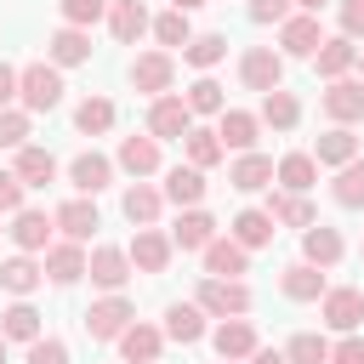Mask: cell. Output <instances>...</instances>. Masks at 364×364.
<instances>
[{"label": "cell", "mask_w": 364, "mask_h": 364, "mask_svg": "<svg viewBox=\"0 0 364 364\" xmlns=\"http://www.w3.org/2000/svg\"><path fill=\"white\" fill-rule=\"evenodd\" d=\"M63 102V68L57 63H23L17 68V108H28V114H51Z\"/></svg>", "instance_id": "cell-1"}, {"label": "cell", "mask_w": 364, "mask_h": 364, "mask_svg": "<svg viewBox=\"0 0 364 364\" xmlns=\"http://www.w3.org/2000/svg\"><path fill=\"white\" fill-rule=\"evenodd\" d=\"M193 301L205 307V318H250V307H256L245 279H199Z\"/></svg>", "instance_id": "cell-2"}, {"label": "cell", "mask_w": 364, "mask_h": 364, "mask_svg": "<svg viewBox=\"0 0 364 364\" xmlns=\"http://www.w3.org/2000/svg\"><path fill=\"white\" fill-rule=\"evenodd\" d=\"M131 318H136V301H131L125 290H108L102 301H91V307H85V318H80V324H85V336H91V341H119V330H125Z\"/></svg>", "instance_id": "cell-3"}, {"label": "cell", "mask_w": 364, "mask_h": 364, "mask_svg": "<svg viewBox=\"0 0 364 364\" xmlns=\"http://www.w3.org/2000/svg\"><path fill=\"white\" fill-rule=\"evenodd\" d=\"M125 74H131V85H136L148 102H154V97H165V91H176V57H171V51H159V46H154V51H136Z\"/></svg>", "instance_id": "cell-4"}, {"label": "cell", "mask_w": 364, "mask_h": 364, "mask_svg": "<svg viewBox=\"0 0 364 364\" xmlns=\"http://www.w3.org/2000/svg\"><path fill=\"white\" fill-rule=\"evenodd\" d=\"M318 108H324V119H330V125H364V80H353V74L324 80Z\"/></svg>", "instance_id": "cell-5"}, {"label": "cell", "mask_w": 364, "mask_h": 364, "mask_svg": "<svg viewBox=\"0 0 364 364\" xmlns=\"http://www.w3.org/2000/svg\"><path fill=\"white\" fill-rule=\"evenodd\" d=\"M131 273H136V267H131L125 245H91V250H85V279H91L102 296H108V290H125Z\"/></svg>", "instance_id": "cell-6"}, {"label": "cell", "mask_w": 364, "mask_h": 364, "mask_svg": "<svg viewBox=\"0 0 364 364\" xmlns=\"http://www.w3.org/2000/svg\"><path fill=\"white\" fill-rule=\"evenodd\" d=\"M318 318H324L336 336L358 330V324H364V290H358V284H330V290L318 296Z\"/></svg>", "instance_id": "cell-7"}, {"label": "cell", "mask_w": 364, "mask_h": 364, "mask_svg": "<svg viewBox=\"0 0 364 364\" xmlns=\"http://www.w3.org/2000/svg\"><path fill=\"white\" fill-rule=\"evenodd\" d=\"M114 165L136 182V176H159L165 171V154H159V136H148V131H131V136H119V154H114Z\"/></svg>", "instance_id": "cell-8"}, {"label": "cell", "mask_w": 364, "mask_h": 364, "mask_svg": "<svg viewBox=\"0 0 364 364\" xmlns=\"http://www.w3.org/2000/svg\"><path fill=\"white\" fill-rule=\"evenodd\" d=\"M318 40H324L318 11H290V17L279 23V57H284V63H290V57H307V63H313Z\"/></svg>", "instance_id": "cell-9"}, {"label": "cell", "mask_w": 364, "mask_h": 364, "mask_svg": "<svg viewBox=\"0 0 364 364\" xmlns=\"http://www.w3.org/2000/svg\"><path fill=\"white\" fill-rule=\"evenodd\" d=\"M239 85L245 91H273V85H284V57L273 51V46H250L245 57H239Z\"/></svg>", "instance_id": "cell-10"}, {"label": "cell", "mask_w": 364, "mask_h": 364, "mask_svg": "<svg viewBox=\"0 0 364 364\" xmlns=\"http://www.w3.org/2000/svg\"><path fill=\"white\" fill-rule=\"evenodd\" d=\"M188 125H193V114H188V102H182L176 91H165V97L148 102V125H142L148 136H159V142H182Z\"/></svg>", "instance_id": "cell-11"}, {"label": "cell", "mask_w": 364, "mask_h": 364, "mask_svg": "<svg viewBox=\"0 0 364 364\" xmlns=\"http://www.w3.org/2000/svg\"><path fill=\"white\" fill-rule=\"evenodd\" d=\"M199 262H205V279H245V273H250V250H245L233 233H216V239L199 250Z\"/></svg>", "instance_id": "cell-12"}, {"label": "cell", "mask_w": 364, "mask_h": 364, "mask_svg": "<svg viewBox=\"0 0 364 364\" xmlns=\"http://www.w3.org/2000/svg\"><path fill=\"white\" fill-rule=\"evenodd\" d=\"M114 159L108 154H97V148H85V154H74L68 159V182H74V193H85V199H97L102 188H114Z\"/></svg>", "instance_id": "cell-13"}, {"label": "cell", "mask_w": 364, "mask_h": 364, "mask_svg": "<svg viewBox=\"0 0 364 364\" xmlns=\"http://www.w3.org/2000/svg\"><path fill=\"white\" fill-rule=\"evenodd\" d=\"M51 222H57V233H63V239H74V245H91V233L102 228V216H97V199H85V193L63 199V205L51 210Z\"/></svg>", "instance_id": "cell-14"}, {"label": "cell", "mask_w": 364, "mask_h": 364, "mask_svg": "<svg viewBox=\"0 0 364 364\" xmlns=\"http://www.w3.org/2000/svg\"><path fill=\"white\" fill-rule=\"evenodd\" d=\"M125 256H131L136 273H165L171 256H176V245H171V233H159V228H136L131 245H125Z\"/></svg>", "instance_id": "cell-15"}, {"label": "cell", "mask_w": 364, "mask_h": 364, "mask_svg": "<svg viewBox=\"0 0 364 364\" xmlns=\"http://www.w3.org/2000/svg\"><path fill=\"white\" fill-rule=\"evenodd\" d=\"M40 267H46L51 284H80V279H85V245H74V239H51V245L40 250Z\"/></svg>", "instance_id": "cell-16"}, {"label": "cell", "mask_w": 364, "mask_h": 364, "mask_svg": "<svg viewBox=\"0 0 364 364\" xmlns=\"http://www.w3.org/2000/svg\"><path fill=\"white\" fill-rule=\"evenodd\" d=\"M119 358L125 364H159V353H165V330L159 324H142V318H131L125 330H119Z\"/></svg>", "instance_id": "cell-17"}, {"label": "cell", "mask_w": 364, "mask_h": 364, "mask_svg": "<svg viewBox=\"0 0 364 364\" xmlns=\"http://www.w3.org/2000/svg\"><path fill=\"white\" fill-rule=\"evenodd\" d=\"M210 347H216V358H233V364H245V358L262 347V336H256V324H250V318H216V330H210Z\"/></svg>", "instance_id": "cell-18"}, {"label": "cell", "mask_w": 364, "mask_h": 364, "mask_svg": "<svg viewBox=\"0 0 364 364\" xmlns=\"http://www.w3.org/2000/svg\"><path fill=\"white\" fill-rule=\"evenodd\" d=\"M11 245L17 250H28V256H40L46 245H51V233H57V222L46 216V210H34V205H23V210H11Z\"/></svg>", "instance_id": "cell-19"}, {"label": "cell", "mask_w": 364, "mask_h": 364, "mask_svg": "<svg viewBox=\"0 0 364 364\" xmlns=\"http://www.w3.org/2000/svg\"><path fill=\"white\" fill-rule=\"evenodd\" d=\"M347 256V239H341V228H330V222H313V228H301V262H313V267H336Z\"/></svg>", "instance_id": "cell-20"}, {"label": "cell", "mask_w": 364, "mask_h": 364, "mask_svg": "<svg viewBox=\"0 0 364 364\" xmlns=\"http://www.w3.org/2000/svg\"><path fill=\"white\" fill-rule=\"evenodd\" d=\"M256 119H262V131H296L301 125V97L296 91H284V85H273V91H262V108H256Z\"/></svg>", "instance_id": "cell-21"}, {"label": "cell", "mask_w": 364, "mask_h": 364, "mask_svg": "<svg viewBox=\"0 0 364 364\" xmlns=\"http://www.w3.org/2000/svg\"><path fill=\"white\" fill-rule=\"evenodd\" d=\"M205 188H210V182H205V171L182 159V165H171V171H165V188H159V193H165V205L188 210V205H205Z\"/></svg>", "instance_id": "cell-22"}, {"label": "cell", "mask_w": 364, "mask_h": 364, "mask_svg": "<svg viewBox=\"0 0 364 364\" xmlns=\"http://www.w3.org/2000/svg\"><path fill=\"white\" fill-rule=\"evenodd\" d=\"M119 210H125V222H131V228H154V222H159V210H165V193H159L148 176H136V182L119 193Z\"/></svg>", "instance_id": "cell-23"}, {"label": "cell", "mask_w": 364, "mask_h": 364, "mask_svg": "<svg viewBox=\"0 0 364 364\" xmlns=\"http://www.w3.org/2000/svg\"><path fill=\"white\" fill-rule=\"evenodd\" d=\"M159 330H165V341H182V347H193V341H205V336H210V324H205V307H199V301H171Z\"/></svg>", "instance_id": "cell-24"}, {"label": "cell", "mask_w": 364, "mask_h": 364, "mask_svg": "<svg viewBox=\"0 0 364 364\" xmlns=\"http://www.w3.org/2000/svg\"><path fill=\"white\" fill-rule=\"evenodd\" d=\"M46 284V267H40V256H28V250H11L6 262H0V290L6 296H34Z\"/></svg>", "instance_id": "cell-25"}, {"label": "cell", "mask_w": 364, "mask_h": 364, "mask_svg": "<svg viewBox=\"0 0 364 364\" xmlns=\"http://www.w3.org/2000/svg\"><path fill=\"white\" fill-rule=\"evenodd\" d=\"M102 23H108V34H114L119 46H136V40L148 34V23H154V17H148V6H142V0H108V17H102Z\"/></svg>", "instance_id": "cell-26"}, {"label": "cell", "mask_w": 364, "mask_h": 364, "mask_svg": "<svg viewBox=\"0 0 364 364\" xmlns=\"http://www.w3.org/2000/svg\"><path fill=\"white\" fill-rule=\"evenodd\" d=\"M46 63H57V68H80V63H91V28L63 23V28L46 40Z\"/></svg>", "instance_id": "cell-27"}, {"label": "cell", "mask_w": 364, "mask_h": 364, "mask_svg": "<svg viewBox=\"0 0 364 364\" xmlns=\"http://www.w3.org/2000/svg\"><path fill=\"white\" fill-rule=\"evenodd\" d=\"M353 63H358V40H347V34H324L313 51L318 80H341V74H353Z\"/></svg>", "instance_id": "cell-28"}, {"label": "cell", "mask_w": 364, "mask_h": 364, "mask_svg": "<svg viewBox=\"0 0 364 364\" xmlns=\"http://www.w3.org/2000/svg\"><path fill=\"white\" fill-rule=\"evenodd\" d=\"M216 136H222V148L250 154V148H256V136H262V119H256L250 108H222V114H216Z\"/></svg>", "instance_id": "cell-29"}, {"label": "cell", "mask_w": 364, "mask_h": 364, "mask_svg": "<svg viewBox=\"0 0 364 364\" xmlns=\"http://www.w3.org/2000/svg\"><path fill=\"white\" fill-rule=\"evenodd\" d=\"M330 290V279H324V267H313V262H290L284 273H279V296L284 301H318Z\"/></svg>", "instance_id": "cell-30"}, {"label": "cell", "mask_w": 364, "mask_h": 364, "mask_svg": "<svg viewBox=\"0 0 364 364\" xmlns=\"http://www.w3.org/2000/svg\"><path fill=\"white\" fill-rule=\"evenodd\" d=\"M216 239V216L205 210V205H188L182 216H176V228H171V245L176 250H205Z\"/></svg>", "instance_id": "cell-31"}, {"label": "cell", "mask_w": 364, "mask_h": 364, "mask_svg": "<svg viewBox=\"0 0 364 364\" xmlns=\"http://www.w3.org/2000/svg\"><path fill=\"white\" fill-rule=\"evenodd\" d=\"M114 119H119L114 97H97V91H91V97H80V102H74V131H80V136H108V131H114Z\"/></svg>", "instance_id": "cell-32"}, {"label": "cell", "mask_w": 364, "mask_h": 364, "mask_svg": "<svg viewBox=\"0 0 364 364\" xmlns=\"http://www.w3.org/2000/svg\"><path fill=\"white\" fill-rule=\"evenodd\" d=\"M182 159L188 165H199V171H210V165H222L228 159V148H222V136H216V125H188V136H182Z\"/></svg>", "instance_id": "cell-33"}, {"label": "cell", "mask_w": 364, "mask_h": 364, "mask_svg": "<svg viewBox=\"0 0 364 364\" xmlns=\"http://www.w3.org/2000/svg\"><path fill=\"white\" fill-rule=\"evenodd\" d=\"M11 171H17V182H23V188H46V182H57V154H51V148L23 142V148H17V159H11Z\"/></svg>", "instance_id": "cell-34"}, {"label": "cell", "mask_w": 364, "mask_h": 364, "mask_svg": "<svg viewBox=\"0 0 364 364\" xmlns=\"http://www.w3.org/2000/svg\"><path fill=\"white\" fill-rule=\"evenodd\" d=\"M273 182H279L284 193H313V188H318V159L296 148V154H284V159L273 165Z\"/></svg>", "instance_id": "cell-35"}, {"label": "cell", "mask_w": 364, "mask_h": 364, "mask_svg": "<svg viewBox=\"0 0 364 364\" xmlns=\"http://www.w3.org/2000/svg\"><path fill=\"white\" fill-rule=\"evenodd\" d=\"M228 182L239 188V193H262V188H273V159L267 154H239L233 165H228Z\"/></svg>", "instance_id": "cell-36"}, {"label": "cell", "mask_w": 364, "mask_h": 364, "mask_svg": "<svg viewBox=\"0 0 364 364\" xmlns=\"http://www.w3.org/2000/svg\"><path fill=\"white\" fill-rule=\"evenodd\" d=\"M262 210H267L279 228H313V222H318L313 199H307V193H284V188H279V193H267V205H262Z\"/></svg>", "instance_id": "cell-37"}, {"label": "cell", "mask_w": 364, "mask_h": 364, "mask_svg": "<svg viewBox=\"0 0 364 364\" xmlns=\"http://www.w3.org/2000/svg\"><path fill=\"white\" fill-rule=\"evenodd\" d=\"M313 159H318V165H330V171H336V165H347V159H358V136H353V125H330V131L313 142Z\"/></svg>", "instance_id": "cell-38"}, {"label": "cell", "mask_w": 364, "mask_h": 364, "mask_svg": "<svg viewBox=\"0 0 364 364\" xmlns=\"http://www.w3.org/2000/svg\"><path fill=\"white\" fill-rule=\"evenodd\" d=\"M228 233H233L245 250H262V245H273L279 222H273L267 210H256V205H250V210H239V216H233V228H228Z\"/></svg>", "instance_id": "cell-39"}, {"label": "cell", "mask_w": 364, "mask_h": 364, "mask_svg": "<svg viewBox=\"0 0 364 364\" xmlns=\"http://www.w3.org/2000/svg\"><path fill=\"white\" fill-rule=\"evenodd\" d=\"M0 336H6V341H23V347H28V341L40 336V307H34L28 296H17V301H11L6 313H0Z\"/></svg>", "instance_id": "cell-40"}, {"label": "cell", "mask_w": 364, "mask_h": 364, "mask_svg": "<svg viewBox=\"0 0 364 364\" xmlns=\"http://www.w3.org/2000/svg\"><path fill=\"white\" fill-rule=\"evenodd\" d=\"M330 199H336L341 210H364V159L336 165V176H330Z\"/></svg>", "instance_id": "cell-41"}, {"label": "cell", "mask_w": 364, "mask_h": 364, "mask_svg": "<svg viewBox=\"0 0 364 364\" xmlns=\"http://www.w3.org/2000/svg\"><path fill=\"white\" fill-rule=\"evenodd\" d=\"M148 34L159 40V51H176V46H188V40H193V23H188V11H176V6H171V11H159V17L148 23Z\"/></svg>", "instance_id": "cell-42"}, {"label": "cell", "mask_w": 364, "mask_h": 364, "mask_svg": "<svg viewBox=\"0 0 364 364\" xmlns=\"http://www.w3.org/2000/svg\"><path fill=\"white\" fill-rule=\"evenodd\" d=\"M222 57H228V34H193V40L182 46V63L199 68V74H210Z\"/></svg>", "instance_id": "cell-43"}, {"label": "cell", "mask_w": 364, "mask_h": 364, "mask_svg": "<svg viewBox=\"0 0 364 364\" xmlns=\"http://www.w3.org/2000/svg\"><path fill=\"white\" fill-rule=\"evenodd\" d=\"M284 364H330V336L296 330V336L284 341Z\"/></svg>", "instance_id": "cell-44"}, {"label": "cell", "mask_w": 364, "mask_h": 364, "mask_svg": "<svg viewBox=\"0 0 364 364\" xmlns=\"http://www.w3.org/2000/svg\"><path fill=\"white\" fill-rule=\"evenodd\" d=\"M182 102H188V114H193V119H199V114H222V108H228L222 85H216L210 74H199V80H193V85L182 91Z\"/></svg>", "instance_id": "cell-45"}, {"label": "cell", "mask_w": 364, "mask_h": 364, "mask_svg": "<svg viewBox=\"0 0 364 364\" xmlns=\"http://www.w3.org/2000/svg\"><path fill=\"white\" fill-rule=\"evenodd\" d=\"M28 136H34V114H28V108H17V102H11V108H0V148H11V154H17Z\"/></svg>", "instance_id": "cell-46"}, {"label": "cell", "mask_w": 364, "mask_h": 364, "mask_svg": "<svg viewBox=\"0 0 364 364\" xmlns=\"http://www.w3.org/2000/svg\"><path fill=\"white\" fill-rule=\"evenodd\" d=\"M23 364H68V341L40 330V336L28 341V353H23Z\"/></svg>", "instance_id": "cell-47"}, {"label": "cell", "mask_w": 364, "mask_h": 364, "mask_svg": "<svg viewBox=\"0 0 364 364\" xmlns=\"http://www.w3.org/2000/svg\"><path fill=\"white\" fill-rule=\"evenodd\" d=\"M57 11H63V23L91 28V23H102V17H108V0H57Z\"/></svg>", "instance_id": "cell-48"}, {"label": "cell", "mask_w": 364, "mask_h": 364, "mask_svg": "<svg viewBox=\"0 0 364 364\" xmlns=\"http://www.w3.org/2000/svg\"><path fill=\"white\" fill-rule=\"evenodd\" d=\"M245 11H250V23H262V28L273 23V28H279V23H284V17L296 11V6H290V0H250Z\"/></svg>", "instance_id": "cell-49"}, {"label": "cell", "mask_w": 364, "mask_h": 364, "mask_svg": "<svg viewBox=\"0 0 364 364\" xmlns=\"http://www.w3.org/2000/svg\"><path fill=\"white\" fill-rule=\"evenodd\" d=\"M330 364H364V336L347 330L341 341H330Z\"/></svg>", "instance_id": "cell-50"}, {"label": "cell", "mask_w": 364, "mask_h": 364, "mask_svg": "<svg viewBox=\"0 0 364 364\" xmlns=\"http://www.w3.org/2000/svg\"><path fill=\"white\" fill-rule=\"evenodd\" d=\"M23 182H17V171H0V216H11V210H23Z\"/></svg>", "instance_id": "cell-51"}, {"label": "cell", "mask_w": 364, "mask_h": 364, "mask_svg": "<svg viewBox=\"0 0 364 364\" xmlns=\"http://www.w3.org/2000/svg\"><path fill=\"white\" fill-rule=\"evenodd\" d=\"M336 17H341V34L347 40H364V0H341Z\"/></svg>", "instance_id": "cell-52"}, {"label": "cell", "mask_w": 364, "mask_h": 364, "mask_svg": "<svg viewBox=\"0 0 364 364\" xmlns=\"http://www.w3.org/2000/svg\"><path fill=\"white\" fill-rule=\"evenodd\" d=\"M11 102H17V68L0 57V108H11Z\"/></svg>", "instance_id": "cell-53"}, {"label": "cell", "mask_w": 364, "mask_h": 364, "mask_svg": "<svg viewBox=\"0 0 364 364\" xmlns=\"http://www.w3.org/2000/svg\"><path fill=\"white\" fill-rule=\"evenodd\" d=\"M245 364H284V347H256Z\"/></svg>", "instance_id": "cell-54"}, {"label": "cell", "mask_w": 364, "mask_h": 364, "mask_svg": "<svg viewBox=\"0 0 364 364\" xmlns=\"http://www.w3.org/2000/svg\"><path fill=\"white\" fill-rule=\"evenodd\" d=\"M290 6H296V11H324L330 0H290Z\"/></svg>", "instance_id": "cell-55"}, {"label": "cell", "mask_w": 364, "mask_h": 364, "mask_svg": "<svg viewBox=\"0 0 364 364\" xmlns=\"http://www.w3.org/2000/svg\"><path fill=\"white\" fill-rule=\"evenodd\" d=\"M171 6H176V11H193V6H205V0H171Z\"/></svg>", "instance_id": "cell-56"}, {"label": "cell", "mask_w": 364, "mask_h": 364, "mask_svg": "<svg viewBox=\"0 0 364 364\" xmlns=\"http://www.w3.org/2000/svg\"><path fill=\"white\" fill-rule=\"evenodd\" d=\"M6 353H11V341H6V336H0V364H6Z\"/></svg>", "instance_id": "cell-57"}, {"label": "cell", "mask_w": 364, "mask_h": 364, "mask_svg": "<svg viewBox=\"0 0 364 364\" xmlns=\"http://www.w3.org/2000/svg\"><path fill=\"white\" fill-rule=\"evenodd\" d=\"M353 68H358V80H364V51H358V63H353Z\"/></svg>", "instance_id": "cell-58"}, {"label": "cell", "mask_w": 364, "mask_h": 364, "mask_svg": "<svg viewBox=\"0 0 364 364\" xmlns=\"http://www.w3.org/2000/svg\"><path fill=\"white\" fill-rule=\"evenodd\" d=\"M222 364H233V358H222Z\"/></svg>", "instance_id": "cell-59"}, {"label": "cell", "mask_w": 364, "mask_h": 364, "mask_svg": "<svg viewBox=\"0 0 364 364\" xmlns=\"http://www.w3.org/2000/svg\"><path fill=\"white\" fill-rule=\"evenodd\" d=\"M0 233H6V228H0Z\"/></svg>", "instance_id": "cell-60"}]
</instances>
